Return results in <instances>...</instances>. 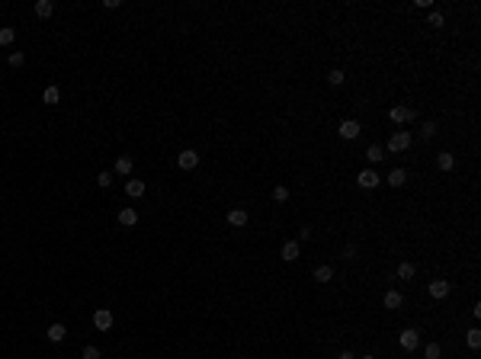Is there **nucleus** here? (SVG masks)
Instances as JSON below:
<instances>
[{
    "instance_id": "f257e3e1",
    "label": "nucleus",
    "mask_w": 481,
    "mask_h": 359,
    "mask_svg": "<svg viewBox=\"0 0 481 359\" xmlns=\"http://www.w3.org/2000/svg\"><path fill=\"white\" fill-rule=\"evenodd\" d=\"M398 343H401V350H408V353H414V350L421 347V334H417L414 327H404L401 334H398Z\"/></svg>"
},
{
    "instance_id": "f03ea898",
    "label": "nucleus",
    "mask_w": 481,
    "mask_h": 359,
    "mask_svg": "<svg viewBox=\"0 0 481 359\" xmlns=\"http://www.w3.org/2000/svg\"><path fill=\"white\" fill-rule=\"evenodd\" d=\"M391 122H398V125H404V122H414L417 119V112H414V106H391Z\"/></svg>"
},
{
    "instance_id": "7ed1b4c3",
    "label": "nucleus",
    "mask_w": 481,
    "mask_h": 359,
    "mask_svg": "<svg viewBox=\"0 0 481 359\" xmlns=\"http://www.w3.org/2000/svg\"><path fill=\"white\" fill-rule=\"evenodd\" d=\"M408 148H411V135L408 132H395L388 138V151L391 154H401V151H408Z\"/></svg>"
},
{
    "instance_id": "20e7f679",
    "label": "nucleus",
    "mask_w": 481,
    "mask_h": 359,
    "mask_svg": "<svg viewBox=\"0 0 481 359\" xmlns=\"http://www.w3.org/2000/svg\"><path fill=\"white\" fill-rule=\"evenodd\" d=\"M93 327H97V330H109L112 327V311L109 308H97V311H93Z\"/></svg>"
},
{
    "instance_id": "39448f33",
    "label": "nucleus",
    "mask_w": 481,
    "mask_h": 359,
    "mask_svg": "<svg viewBox=\"0 0 481 359\" xmlns=\"http://www.w3.org/2000/svg\"><path fill=\"white\" fill-rule=\"evenodd\" d=\"M337 132H340V138L353 141L356 135H360V122H356V119H343V122H340V128H337Z\"/></svg>"
},
{
    "instance_id": "423d86ee",
    "label": "nucleus",
    "mask_w": 481,
    "mask_h": 359,
    "mask_svg": "<svg viewBox=\"0 0 481 359\" xmlns=\"http://www.w3.org/2000/svg\"><path fill=\"white\" fill-rule=\"evenodd\" d=\"M427 292H430L433 299H446V295L452 292V286H449V282H446V279H433L430 286H427Z\"/></svg>"
},
{
    "instance_id": "0eeeda50",
    "label": "nucleus",
    "mask_w": 481,
    "mask_h": 359,
    "mask_svg": "<svg viewBox=\"0 0 481 359\" xmlns=\"http://www.w3.org/2000/svg\"><path fill=\"white\" fill-rule=\"evenodd\" d=\"M356 183H360L363 189H375L378 183H382V177H378L375 170H360V177H356Z\"/></svg>"
},
{
    "instance_id": "6e6552de",
    "label": "nucleus",
    "mask_w": 481,
    "mask_h": 359,
    "mask_svg": "<svg viewBox=\"0 0 481 359\" xmlns=\"http://www.w3.org/2000/svg\"><path fill=\"white\" fill-rule=\"evenodd\" d=\"M177 164H180V170H196V167H199V154H196V151H183L177 157Z\"/></svg>"
},
{
    "instance_id": "1a4fd4ad",
    "label": "nucleus",
    "mask_w": 481,
    "mask_h": 359,
    "mask_svg": "<svg viewBox=\"0 0 481 359\" xmlns=\"http://www.w3.org/2000/svg\"><path fill=\"white\" fill-rule=\"evenodd\" d=\"M299 254H302L299 241H286V244H282V260H286V263H295V260H299Z\"/></svg>"
},
{
    "instance_id": "9d476101",
    "label": "nucleus",
    "mask_w": 481,
    "mask_h": 359,
    "mask_svg": "<svg viewBox=\"0 0 481 359\" xmlns=\"http://www.w3.org/2000/svg\"><path fill=\"white\" fill-rule=\"evenodd\" d=\"M247 218H250L247 208H231V212H228V225H231V228H244Z\"/></svg>"
},
{
    "instance_id": "9b49d317",
    "label": "nucleus",
    "mask_w": 481,
    "mask_h": 359,
    "mask_svg": "<svg viewBox=\"0 0 481 359\" xmlns=\"http://www.w3.org/2000/svg\"><path fill=\"white\" fill-rule=\"evenodd\" d=\"M145 180H125V193L132 196V199H141V196H145Z\"/></svg>"
},
{
    "instance_id": "f8f14e48",
    "label": "nucleus",
    "mask_w": 481,
    "mask_h": 359,
    "mask_svg": "<svg viewBox=\"0 0 481 359\" xmlns=\"http://www.w3.org/2000/svg\"><path fill=\"white\" fill-rule=\"evenodd\" d=\"M45 337H49L52 343H61V340L67 337V327H64V324H52V327L45 330Z\"/></svg>"
},
{
    "instance_id": "ddd939ff",
    "label": "nucleus",
    "mask_w": 481,
    "mask_h": 359,
    "mask_svg": "<svg viewBox=\"0 0 481 359\" xmlns=\"http://www.w3.org/2000/svg\"><path fill=\"white\" fill-rule=\"evenodd\" d=\"M119 225H122V228L138 225V212H135V208H122V212H119Z\"/></svg>"
},
{
    "instance_id": "4468645a",
    "label": "nucleus",
    "mask_w": 481,
    "mask_h": 359,
    "mask_svg": "<svg viewBox=\"0 0 481 359\" xmlns=\"http://www.w3.org/2000/svg\"><path fill=\"white\" fill-rule=\"evenodd\" d=\"M401 305H404V295L401 292H395V289H388V292H385V308L395 311V308H401Z\"/></svg>"
},
{
    "instance_id": "2eb2a0df",
    "label": "nucleus",
    "mask_w": 481,
    "mask_h": 359,
    "mask_svg": "<svg viewBox=\"0 0 481 359\" xmlns=\"http://www.w3.org/2000/svg\"><path fill=\"white\" fill-rule=\"evenodd\" d=\"M404 183H408V170H401V167H395V170L388 173V186H404Z\"/></svg>"
},
{
    "instance_id": "dca6fc26",
    "label": "nucleus",
    "mask_w": 481,
    "mask_h": 359,
    "mask_svg": "<svg viewBox=\"0 0 481 359\" xmlns=\"http://www.w3.org/2000/svg\"><path fill=\"white\" fill-rule=\"evenodd\" d=\"M58 100H61V90H58L55 84H52V87H45V90H42V103H49V106H58Z\"/></svg>"
},
{
    "instance_id": "f3484780",
    "label": "nucleus",
    "mask_w": 481,
    "mask_h": 359,
    "mask_svg": "<svg viewBox=\"0 0 481 359\" xmlns=\"http://www.w3.org/2000/svg\"><path fill=\"white\" fill-rule=\"evenodd\" d=\"M52 13H55V3H52V0H39V3H36V16L49 19Z\"/></svg>"
},
{
    "instance_id": "a211bd4d",
    "label": "nucleus",
    "mask_w": 481,
    "mask_h": 359,
    "mask_svg": "<svg viewBox=\"0 0 481 359\" xmlns=\"http://www.w3.org/2000/svg\"><path fill=\"white\" fill-rule=\"evenodd\" d=\"M436 167H439V170H452V167H456V157H452L449 151L436 154Z\"/></svg>"
},
{
    "instance_id": "6ab92c4d",
    "label": "nucleus",
    "mask_w": 481,
    "mask_h": 359,
    "mask_svg": "<svg viewBox=\"0 0 481 359\" xmlns=\"http://www.w3.org/2000/svg\"><path fill=\"white\" fill-rule=\"evenodd\" d=\"M366 157H369V164H378V160H385V151H382V145H369V151H366Z\"/></svg>"
},
{
    "instance_id": "aec40b11",
    "label": "nucleus",
    "mask_w": 481,
    "mask_h": 359,
    "mask_svg": "<svg viewBox=\"0 0 481 359\" xmlns=\"http://www.w3.org/2000/svg\"><path fill=\"white\" fill-rule=\"evenodd\" d=\"M315 279L318 282H330V279H334V266H318L315 269Z\"/></svg>"
},
{
    "instance_id": "412c9836",
    "label": "nucleus",
    "mask_w": 481,
    "mask_h": 359,
    "mask_svg": "<svg viewBox=\"0 0 481 359\" xmlns=\"http://www.w3.org/2000/svg\"><path fill=\"white\" fill-rule=\"evenodd\" d=\"M116 173L119 177H128V173H132V157H119L116 160Z\"/></svg>"
},
{
    "instance_id": "4be33fe9",
    "label": "nucleus",
    "mask_w": 481,
    "mask_h": 359,
    "mask_svg": "<svg viewBox=\"0 0 481 359\" xmlns=\"http://www.w3.org/2000/svg\"><path fill=\"white\" fill-rule=\"evenodd\" d=\"M13 39H16V29H13V26H3V29H0V45H13Z\"/></svg>"
},
{
    "instance_id": "5701e85b",
    "label": "nucleus",
    "mask_w": 481,
    "mask_h": 359,
    "mask_svg": "<svg viewBox=\"0 0 481 359\" xmlns=\"http://www.w3.org/2000/svg\"><path fill=\"white\" fill-rule=\"evenodd\" d=\"M343 80H347V74H343V71H337V67H334V71L327 74V84H330V87H340Z\"/></svg>"
},
{
    "instance_id": "b1692460",
    "label": "nucleus",
    "mask_w": 481,
    "mask_h": 359,
    "mask_svg": "<svg viewBox=\"0 0 481 359\" xmlns=\"http://www.w3.org/2000/svg\"><path fill=\"white\" fill-rule=\"evenodd\" d=\"M414 263H401V266H398V276H401V279H414Z\"/></svg>"
},
{
    "instance_id": "393cba45",
    "label": "nucleus",
    "mask_w": 481,
    "mask_h": 359,
    "mask_svg": "<svg viewBox=\"0 0 481 359\" xmlns=\"http://www.w3.org/2000/svg\"><path fill=\"white\" fill-rule=\"evenodd\" d=\"M465 340H469V347H472V350H478V347H481V330H478V327H472Z\"/></svg>"
},
{
    "instance_id": "a878e982",
    "label": "nucleus",
    "mask_w": 481,
    "mask_h": 359,
    "mask_svg": "<svg viewBox=\"0 0 481 359\" xmlns=\"http://www.w3.org/2000/svg\"><path fill=\"white\" fill-rule=\"evenodd\" d=\"M427 26H433V29H439V26H443V13H436V10H433L430 16H427Z\"/></svg>"
},
{
    "instance_id": "bb28decb",
    "label": "nucleus",
    "mask_w": 481,
    "mask_h": 359,
    "mask_svg": "<svg viewBox=\"0 0 481 359\" xmlns=\"http://www.w3.org/2000/svg\"><path fill=\"white\" fill-rule=\"evenodd\" d=\"M421 135H424V138H433V135H436V122H424V125H421Z\"/></svg>"
},
{
    "instance_id": "cd10ccee",
    "label": "nucleus",
    "mask_w": 481,
    "mask_h": 359,
    "mask_svg": "<svg viewBox=\"0 0 481 359\" xmlns=\"http://www.w3.org/2000/svg\"><path fill=\"white\" fill-rule=\"evenodd\" d=\"M26 64V55H23V51H13V55H10V67H23Z\"/></svg>"
},
{
    "instance_id": "c85d7f7f",
    "label": "nucleus",
    "mask_w": 481,
    "mask_h": 359,
    "mask_svg": "<svg viewBox=\"0 0 481 359\" xmlns=\"http://www.w3.org/2000/svg\"><path fill=\"white\" fill-rule=\"evenodd\" d=\"M80 359H103V356H100V350H97V347H84Z\"/></svg>"
},
{
    "instance_id": "c756f323",
    "label": "nucleus",
    "mask_w": 481,
    "mask_h": 359,
    "mask_svg": "<svg viewBox=\"0 0 481 359\" xmlns=\"http://www.w3.org/2000/svg\"><path fill=\"white\" fill-rule=\"evenodd\" d=\"M273 199H276V202H286V199H289V189H286V186H276V189H273Z\"/></svg>"
},
{
    "instance_id": "7c9ffc66",
    "label": "nucleus",
    "mask_w": 481,
    "mask_h": 359,
    "mask_svg": "<svg viewBox=\"0 0 481 359\" xmlns=\"http://www.w3.org/2000/svg\"><path fill=\"white\" fill-rule=\"evenodd\" d=\"M424 356H427V359H439V347H436V343H427Z\"/></svg>"
},
{
    "instance_id": "2f4dec72",
    "label": "nucleus",
    "mask_w": 481,
    "mask_h": 359,
    "mask_svg": "<svg viewBox=\"0 0 481 359\" xmlns=\"http://www.w3.org/2000/svg\"><path fill=\"white\" fill-rule=\"evenodd\" d=\"M97 183H100V186H103V189H106V186H112V173H106V170H103V173H100V177H97Z\"/></svg>"
},
{
    "instance_id": "473e14b6",
    "label": "nucleus",
    "mask_w": 481,
    "mask_h": 359,
    "mask_svg": "<svg viewBox=\"0 0 481 359\" xmlns=\"http://www.w3.org/2000/svg\"><path fill=\"white\" fill-rule=\"evenodd\" d=\"M308 238H311V228H302V231H299V244L308 241Z\"/></svg>"
},
{
    "instance_id": "72a5a7b5",
    "label": "nucleus",
    "mask_w": 481,
    "mask_h": 359,
    "mask_svg": "<svg viewBox=\"0 0 481 359\" xmlns=\"http://www.w3.org/2000/svg\"><path fill=\"white\" fill-rule=\"evenodd\" d=\"M337 359H356V356H353V353H340Z\"/></svg>"
},
{
    "instance_id": "f704fd0d",
    "label": "nucleus",
    "mask_w": 481,
    "mask_h": 359,
    "mask_svg": "<svg viewBox=\"0 0 481 359\" xmlns=\"http://www.w3.org/2000/svg\"><path fill=\"white\" fill-rule=\"evenodd\" d=\"M360 359H375V356H360Z\"/></svg>"
},
{
    "instance_id": "c9c22d12",
    "label": "nucleus",
    "mask_w": 481,
    "mask_h": 359,
    "mask_svg": "<svg viewBox=\"0 0 481 359\" xmlns=\"http://www.w3.org/2000/svg\"><path fill=\"white\" fill-rule=\"evenodd\" d=\"M58 359H64V356H58Z\"/></svg>"
}]
</instances>
